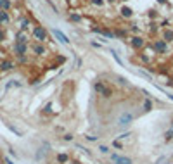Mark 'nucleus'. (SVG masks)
<instances>
[{
  "label": "nucleus",
  "mask_w": 173,
  "mask_h": 164,
  "mask_svg": "<svg viewBox=\"0 0 173 164\" xmlns=\"http://www.w3.org/2000/svg\"><path fill=\"white\" fill-rule=\"evenodd\" d=\"M94 92H95L99 97L106 99V100H109V99H113V97H114V90H113V87H111V85H107L104 80H97L95 83H94Z\"/></svg>",
  "instance_id": "nucleus-1"
},
{
  "label": "nucleus",
  "mask_w": 173,
  "mask_h": 164,
  "mask_svg": "<svg viewBox=\"0 0 173 164\" xmlns=\"http://www.w3.org/2000/svg\"><path fill=\"white\" fill-rule=\"evenodd\" d=\"M31 35H33V38H35L38 43H45V42L49 40V31H47L43 26H35L33 31H31Z\"/></svg>",
  "instance_id": "nucleus-2"
},
{
  "label": "nucleus",
  "mask_w": 173,
  "mask_h": 164,
  "mask_svg": "<svg viewBox=\"0 0 173 164\" xmlns=\"http://www.w3.org/2000/svg\"><path fill=\"white\" fill-rule=\"evenodd\" d=\"M153 49H154V52H156V54H161V55L168 54V43H166L163 38L154 40V42H153Z\"/></svg>",
  "instance_id": "nucleus-3"
},
{
  "label": "nucleus",
  "mask_w": 173,
  "mask_h": 164,
  "mask_svg": "<svg viewBox=\"0 0 173 164\" xmlns=\"http://www.w3.org/2000/svg\"><path fill=\"white\" fill-rule=\"evenodd\" d=\"M147 45V42H145V38L144 37H140V35H135V37H132L130 38V47L133 49V50H142L144 47Z\"/></svg>",
  "instance_id": "nucleus-4"
},
{
  "label": "nucleus",
  "mask_w": 173,
  "mask_h": 164,
  "mask_svg": "<svg viewBox=\"0 0 173 164\" xmlns=\"http://www.w3.org/2000/svg\"><path fill=\"white\" fill-rule=\"evenodd\" d=\"M133 119H135L133 112H123V114L119 116V119H118V125H119V126H128L130 123H133Z\"/></svg>",
  "instance_id": "nucleus-5"
},
{
  "label": "nucleus",
  "mask_w": 173,
  "mask_h": 164,
  "mask_svg": "<svg viewBox=\"0 0 173 164\" xmlns=\"http://www.w3.org/2000/svg\"><path fill=\"white\" fill-rule=\"evenodd\" d=\"M28 43H19V42H16L14 43V47H12V50H14V54L18 55H28Z\"/></svg>",
  "instance_id": "nucleus-6"
},
{
  "label": "nucleus",
  "mask_w": 173,
  "mask_h": 164,
  "mask_svg": "<svg viewBox=\"0 0 173 164\" xmlns=\"http://www.w3.org/2000/svg\"><path fill=\"white\" fill-rule=\"evenodd\" d=\"M111 161L114 164H133V161L130 157H125V156H119V154H111Z\"/></svg>",
  "instance_id": "nucleus-7"
},
{
  "label": "nucleus",
  "mask_w": 173,
  "mask_h": 164,
  "mask_svg": "<svg viewBox=\"0 0 173 164\" xmlns=\"http://www.w3.org/2000/svg\"><path fill=\"white\" fill-rule=\"evenodd\" d=\"M14 68H16V64H14L11 59H2V61H0V71H2V73L12 71Z\"/></svg>",
  "instance_id": "nucleus-8"
},
{
  "label": "nucleus",
  "mask_w": 173,
  "mask_h": 164,
  "mask_svg": "<svg viewBox=\"0 0 173 164\" xmlns=\"http://www.w3.org/2000/svg\"><path fill=\"white\" fill-rule=\"evenodd\" d=\"M52 35L57 38V42L64 43V45H69V38L66 37V35H64V33H62L61 30H56V28H54V30H52Z\"/></svg>",
  "instance_id": "nucleus-9"
},
{
  "label": "nucleus",
  "mask_w": 173,
  "mask_h": 164,
  "mask_svg": "<svg viewBox=\"0 0 173 164\" xmlns=\"http://www.w3.org/2000/svg\"><path fill=\"white\" fill-rule=\"evenodd\" d=\"M119 14H121V18L123 19H130L132 16H133V9L128 7V5H123V7L119 9Z\"/></svg>",
  "instance_id": "nucleus-10"
},
{
  "label": "nucleus",
  "mask_w": 173,
  "mask_h": 164,
  "mask_svg": "<svg viewBox=\"0 0 173 164\" xmlns=\"http://www.w3.org/2000/svg\"><path fill=\"white\" fill-rule=\"evenodd\" d=\"M31 50L35 52V55H45V54H47V49H45L42 43H38V42L31 45Z\"/></svg>",
  "instance_id": "nucleus-11"
},
{
  "label": "nucleus",
  "mask_w": 173,
  "mask_h": 164,
  "mask_svg": "<svg viewBox=\"0 0 173 164\" xmlns=\"http://www.w3.org/2000/svg\"><path fill=\"white\" fill-rule=\"evenodd\" d=\"M154 109V102L151 99H144L142 100V112H151Z\"/></svg>",
  "instance_id": "nucleus-12"
},
{
  "label": "nucleus",
  "mask_w": 173,
  "mask_h": 164,
  "mask_svg": "<svg viewBox=\"0 0 173 164\" xmlns=\"http://www.w3.org/2000/svg\"><path fill=\"white\" fill-rule=\"evenodd\" d=\"M16 42H19V43H28L30 42V37H28V33L26 31H18L16 33Z\"/></svg>",
  "instance_id": "nucleus-13"
},
{
  "label": "nucleus",
  "mask_w": 173,
  "mask_h": 164,
  "mask_svg": "<svg viewBox=\"0 0 173 164\" xmlns=\"http://www.w3.org/2000/svg\"><path fill=\"white\" fill-rule=\"evenodd\" d=\"M56 161H57L59 164H68L69 163V156H68L66 152H61V154L56 156Z\"/></svg>",
  "instance_id": "nucleus-14"
},
{
  "label": "nucleus",
  "mask_w": 173,
  "mask_h": 164,
  "mask_svg": "<svg viewBox=\"0 0 173 164\" xmlns=\"http://www.w3.org/2000/svg\"><path fill=\"white\" fill-rule=\"evenodd\" d=\"M31 26V19L30 18H24L21 19V24H19V30L21 31H28V28Z\"/></svg>",
  "instance_id": "nucleus-15"
},
{
  "label": "nucleus",
  "mask_w": 173,
  "mask_h": 164,
  "mask_svg": "<svg viewBox=\"0 0 173 164\" xmlns=\"http://www.w3.org/2000/svg\"><path fill=\"white\" fill-rule=\"evenodd\" d=\"M11 23V16L7 11H0V24H9Z\"/></svg>",
  "instance_id": "nucleus-16"
},
{
  "label": "nucleus",
  "mask_w": 173,
  "mask_h": 164,
  "mask_svg": "<svg viewBox=\"0 0 173 164\" xmlns=\"http://www.w3.org/2000/svg\"><path fill=\"white\" fill-rule=\"evenodd\" d=\"M163 40L166 42V43H172L173 42V30H165V33H163Z\"/></svg>",
  "instance_id": "nucleus-17"
},
{
  "label": "nucleus",
  "mask_w": 173,
  "mask_h": 164,
  "mask_svg": "<svg viewBox=\"0 0 173 164\" xmlns=\"http://www.w3.org/2000/svg\"><path fill=\"white\" fill-rule=\"evenodd\" d=\"M11 7H12V4H11V0H0V11H11Z\"/></svg>",
  "instance_id": "nucleus-18"
},
{
  "label": "nucleus",
  "mask_w": 173,
  "mask_h": 164,
  "mask_svg": "<svg viewBox=\"0 0 173 164\" xmlns=\"http://www.w3.org/2000/svg\"><path fill=\"white\" fill-rule=\"evenodd\" d=\"M128 30H114V38H126Z\"/></svg>",
  "instance_id": "nucleus-19"
},
{
  "label": "nucleus",
  "mask_w": 173,
  "mask_h": 164,
  "mask_svg": "<svg viewBox=\"0 0 173 164\" xmlns=\"http://www.w3.org/2000/svg\"><path fill=\"white\" fill-rule=\"evenodd\" d=\"M69 21H73V23H81L83 19H81V16H80V14H76V12H71V14H69Z\"/></svg>",
  "instance_id": "nucleus-20"
},
{
  "label": "nucleus",
  "mask_w": 173,
  "mask_h": 164,
  "mask_svg": "<svg viewBox=\"0 0 173 164\" xmlns=\"http://www.w3.org/2000/svg\"><path fill=\"white\" fill-rule=\"evenodd\" d=\"M165 140H166V142L173 140V128L172 130H168V131H165Z\"/></svg>",
  "instance_id": "nucleus-21"
},
{
  "label": "nucleus",
  "mask_w": 173,
  "mask_h": 164,
  "mask_svg": "<svg viewBox=\"0 0 173 164\" xmlns=\"http://www.w3.org/2000/svg\"><path fill=\"white\" fill-rule=\"evenodd\" d=\"M111 54H113V57H114V61H116V62H118V64L121 66V64H123V61L119 59V55H118V52H116V50H111Z\"/></svg>",
  "instance_id": "nucleus-22"
},
{
  "label": "nucleus",
  "mask_w": 173,
  "mask_h": 164,
  "mask_svg": "<svg viewBox=\"0 0 173 164\" xmlns=\"http://www.w3.org/2000/svg\"><path fill=\"white\" fill-rule=\"evenodd\" d=\"M90 4H94L95 7H102L106 2H104V0H90Z\"/></svg>",
  "instance_id": "nucleus-23"
},
{
  "label": "nucleus",
  "mask_w": 173,
  "mask_h": 164,
  "mask_svg": "<svg viewBox=\"0 0 173 164\" xmlns=\"http://www.w3.org/2000/svg\"><path fill=\"white\" fill-rule=\"evenodd\" d=\"M62 138H64L66 142H73V138H75V137H73V133H66V135H64Z\"/></svg>",
  "instance_id": "nucleus-24"
},
{
  "label": "nucleus",
  "mask_w": 173,
  "mask_h": 164,
  "mask_svg": "<svg viewBox=\"0 0 173 164\" xmlns=\"http://www.w3.org/2000/svg\"><path fill=\"white\" fill-rule=\"evenodd\" d=\"M99 150H100V154H109V147H106V145H100Z\"/></svg>",
  "instance_id": "nucleus-25"
},
{
  "label": "nucleus",
  "mask_w": 173,
  "mask_h": 164,
  "mask_svg": "<svg viewBox=\"0 0 173 164\" xmlns=\"http://www.w3.org/2000/svg\"><path fill=\"white\" fill-rule=\"evenodd\" d=\"M18 61H19L21 64H26V62H28V55H19Z\"/></svg>",
  "instance_id": "nucleus-26"
},
{
  "label": "nucleus",
  "mask_w": 173,
  "mask_h": 164,
  "mask_svg": "<svg viewBox=\"0 0 173 164\" xmlns=\"http://www.w3.org/2000/svg\"><path fill=\"white\" fill-rule=\"evenodd\" d=\"M116 80H118V81H119L121 85H125V87L128 85V83H126V80H125V78H121V76H116Z\"/></svg>",
  "instance_id": "nucleus-27"
},
{
  "label": "nucleus",
  "mask_w": 173,
  "mask_h": 164,
  "mask_svg": "<svg viewBox=\"0 0 173 164\" xmlns=\"http://www.w3.org/2000/svg\"><path fill=\"white\" fill-rule=\"evenodd\" d=\"M4 40H5V31H4V30H0V43H2Z\"/></svg>",
  "instance_id": "nucleus-28"
},
{
  "label": "nucleus",
  "mask_w": 173,
  "mask_h": 164,
  "mask_svg": "<svg viewBox=\"0 0 173 164\" xmlns=\"http://www.w3.org/2000/svg\"><path fill=\"white\" fill-rule=\"evenodd\" d=\"M43 112H47V114H50V112H52V106H50V104H49V106H47V107H45V109H43Z\"/></svg>",
  "instance_id": "nucleus-29"
},
{
  "label": "nucleus",
  "mask_w": 173,
  "mask_h": 164,
  "mask_svg": "<svg viewBox=\"0 0 173 164\" xmlns=\"http://www.w3.org/2000/svg\"><path fill=\"white\" fill-rule=\"evenodd\" d=\"M128 137H130V131H128V133H123V135L118 137V138H119V140H125V138H128Z\"/></svg>",
  "instance_id": "nucleus-30"
},
{
  "label": "nucleus",
  "mask_w": 173,
  "mask_h": 164,
  "mask_svg": "<svg viewBox=\"0 0 173 164\" xmlns=\"http://www.w3.org/2000/svg\"><path fill=\"white\" fill-rule=\"evenodd\" d=\"M130 31H133V33H138V31H140V30H138V28H137V24H133V26H132V28H130Z\"/></svg>",
  "instance_id": "nucleus-31"
},
{
  "label": "nucleus",
  "mask_w": 173,
  "mask_h": 164,
  "mask_svg": "<svg viewBox=\"0 0 173 164\" xmlns=\"http://www.w3.org/2000/svg\"><path fill=\"white\" fill-rule=\"evenodd\" d=\"M140 61H142V62H145V64H147V62H149V57H145V55H140Z\"/></svg>",
  "instance_id": "nucleus-32"
},
{
  "label": "nucleus",
  "mask_w": 173,
  "mask_h": 164,
  "mask_svg": "<svg viewBox=\"0 0 173 164\" xmlns=\"http://www.w3.org/2000/svg\"><path fill=\"white\" fill-rule=\"evenodd\" d=\"M85 140H88V142H95L97 137H85Z\"/></svg>",
  "instance_id": "nucleus-33"
},
{
  "label": "nucleus",
  "mask_w": 173,
  "mask_h": 164,
  "mask_svg": "<svg viewBox=\"0 0 173 164\" xmlns=\"http://www.w3.org/2000/svg\"><path fill=\"white\" fill-rule=\"evenodd\" d=\"M113 145H114L116 149H121V147H123L121 144H119V142H118V140H114V142H113Z\"/></svg>",
  "instance_id": "nucleus-34"
},
{
  "label": "nucleus",
  "mask_w": 173,
  "mask_h": 164,
  "mask_svg": "<svg viewBox=\"0 0 173 164\" xmlns=\"http://www.w3.org/2000/svg\"><path fill=\"white\" fill-rule=\"evenodd\" d=\"M168 24H170V21H166V19L161 23V26H163V28H168Z\"/></svg>",
  "instance_id": "nucleus-35"
},
{
  "label": "nucleus",
  "mask_w": 173,
  "mask_h": 164,
  "mask_svg": "<svg viewBox=\"0 0 173 164\" xmlns=\"http://www.w3.org/2000/svg\"><path fill=\"white\" fill-rule=\"evenodd\" d=\"M4 163H5V164H14L11 159H9V157H4Z\"/></svg>",
  "instance_id": "nucleus-36"
},
{
  "label": "nucleus",
  "mask_w": 173,
  "mask_h": 164,
  "mask_svg": "<svg viewBox=\"0 0 173 164\" xmlns=\"http://www.w3.org/2000/svg\"><path fill=\"white\" fill-rule=\"evenodd\" d=\"M156 2H157V4H161V5H163V4H168V0H156Z\"/></svg>",
  "instance_id": "nucleus-37"
},
{
  "label": "nucleus",
  "mask_w": 173,
  "mask_h": 164,
  "mask_svg": "<svg viewBox=\"0 0 173 164\" xmlns=\"http://www.w3.org/2000/svg\"><path fill=\"white\" fill-rule=\"evenodd\" d=\"M107 2H109V4H114L116 0H107Z\"/></svg>",
  "instance_id": "nucleus-38"
},
{
  "label": "nucleus",
  "mask_w": 173,
  "mask_h": 164,
  "mask_svg": "<svg viewBox=\"0 0 173 164\" xmlns=\"http://www.w3.org/2000/svg\"><path fill=\"white\" fill-rule=\"evenodd\" d=\"M168 97H170V99H172V100H173V95H168Z\"/></svg>",
  "instance_id": "nucleus-39"
},
{
  "label": "nucleus",
  "mask_w": 173,
  "mask_h": 164,
  "mask_svg": "<svg viewBox=\"0 0 173 164\" xmlns=\"http://www.w3.org/2000/svg\"><path fill=\"white\" fill-rule=\"evenodd\" d=\"M123 2H128V0H123Z\"/></svg>",
  "instance_id": "nucleus-40"
},
{
  "label": "nucleus",
  "mask_w": 173,
  "mask_h": 164,
  "mask_svg": "<svg viewBox=\"0 0 173 164\" xmlns=\"http://www.w3.org/2000/svg\"><path fill=\"white\" fill-rule=\"evenodd\" d=\"M88 2H90V0H88Z\"/></svg>",
  "instance_id": "nucleus-41"
}]
</instances>
